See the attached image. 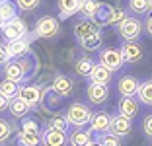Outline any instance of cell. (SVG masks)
I'll use <instances>...</instances> for the list:
<instances>
[{
	"mask_svg": "<svg viewBox=\"0 0 152 146\" xmlns=\"http://www.w3.org/2000/svg\"><path fill=\"white\" fill-rule=\"evenodd\" d=\"M10 61V55H8V45L0 41V66H4L6 62Z\"/></svg>",
	"mask_w": 152,
	"mask_h": 146,
	"instance_id": "cell-37",
	"label": "cell"
},
{
	"mask_svg": "<svg viewBox=\"0 0 152 146\" xmlns=\"http://www.w3.org/2000/svg\"><path fill=\"white\" fill-rule=\"evenodd\" d=\"M18 96L22 97L23 101L29 103V107L33 109V107H37L41 103V99L45 96V90L39 88V86H33V84H26V86H20Z\"/></svg>",
	"mask_w": 152,
	"mask_h": 146,
	"instance_id": "cell-6",
	"label": "cell"
},
{
	"mask_svg": "<svg viewBox=\"0 0 152 146\" xmlns=\"http://www.w3.org/2000/svg\"><path fill=\"white\" fill-rule=\"evenodd\" d=\"M102 41H103L102 33L96 31V33H92V35L80 39V45H82V49H86V51H98V49L102 47Z\"/></svg>",
	"mask_w": 152,
	"mask_h": 146,
	"instance_id": "cell-26",
	"label": "cell"
},
{
	"mask_svg": "<svg viewBox=\"0 0 152 146\" xmlns=\"http://www.w3.org/2000/svg\"><path fill=\"white\" fill-rule=\"evenodd\" d=\"M18 10L20 8L16 2H12V0H0V16H2L4 22L18 18Z\"/></svg>",
	"mask_w": 152,
	"mask_h": 146,
	"instance_id": "cell-23",
	"label": "cell"
},
{
	"mask_svg": "<svg viewBox=\"0 0 152 146\" xmlns=\"http://www.w3.org/2000/svg\"><path fill=\"white\" fill-rule=\"evenodd\" d=\"M150 146H152V144H150Z\"/></svg>",
	"mask_w": 152,
	"mask_h": 146,
	"instance_id": "cell-44",
	"label": "cell"
},
{
	"mask_svg": "<svg viewBox=\"0 0 152 146\" xmlns=\"http://www.w3.org/2000/svg\"><path fill=\"white\" fill-rule=\"evenodd\" d=\"M127 18V12L123 8H113V14H111V20H109V26H119L123 20Z\"/></svg>",
	"mask_w": 152,
	"mask_h": 146,
	"instance_id": "cell-34",
	"label": "cell"
},
{
	"mask_svg": "<svg viewBox=\"0 0 152 146\" xmlns=\"http://www.w3.org/2000/svg\"><path fill=\"white\" fill-rule=\"evenodd\" d=\"M0 31H2V37H4L6 41H14V39L26 37L27 26H26V22H23L22 18H14V20H8V22L2 23Z\"/></svg>",
	"mask_w": 152,
	"mask_h": 146,
	"instance_id": "cell-4",
	"label": "cell"
},
{
	"mask_svg": "<svg viewBox=\"0 0 152 146\" xmlns=\"http://www.w3.org/2000/svg\"><path fill=\"white\" fill-rule=\"evenodd\" d=\"M2 23H4V20H2V16H0V27H2Z\"/></svg>",
	"mask_w": 152,
	"mask_h": 146,
	"instance_id": "cell-41",
	"label": "cell"
},
{
	"mask_svg": "<svg viewBox=\"0 0 152 146\" xmlns=\"http://www.w3.org/2000/svg\"><path fill=\"white\" fill-rule=\"evenodd\" d=\"M8 111L12 113V117H16V119H23V117H27V113L31 111V107H29V103H27V101H23L20 96H16V97L10 99Z\"/></svg>",
	"mask_w": 152,
	"mask_h": 146,
	"instance_id": "cell-18",
	"label": "cell"
},
{
	"mask_svg": "<svg viewBox=\"0 0 152 146\" xmlns=\"http://www.w3.org/2000/svg\"><path fill=\"white\" fill-rule=\"evenodd\" d=\"M86 96H88V99L94 103V105H102V103L107 101V97H109V86L90 82L88 90H86Z\"/></svg>",
	"mask_w": 152,
	"mask_h": 146,
	"instance_id": "cell-9",
	"label": "cell"
},
{
	"mask_svg": "<svg viewBox=\"0 0 152 146\" xmlns=\"http://www.w3.org/2000/svg\"><path fill=\"white\" fill-rule=\"evenodd\" d=\"M96 31H99V26L92 18H82L74 23V35L78 37V39H84V37L92 35Z\"/></svg>",
	"mask_w": 152,
	"mask_h": 146,
	"instance_id": "cell-14",
	"label": "cell"
},
{
	"mask_svg": "<svg viewBox=\"0 0 152 146\" xmlns=\"http://www.w3.org/2000/svg\"><path fill=\"white\" fill-rule=\"evenodd\" d=\"M22 131H41V128H39V123H37L35 119H27V117H23Z\"/></svg>",
	"mask_w": 152,
	"mask_h": 146,
	"instance_id": "cell-36",
	"label": "cell"
},
{
	"mask_svg": "<svg viewBox=\"0 0 152 146\" xmlns=\"http://www.w3.org/2000/svg\"><path fill=\"white\" fill-rule=\"evenodd\" d=\"M150 12H152V0H150Z\"/></svg>",
	"mask_w": 152,
	"mask_h": 146,
	"instance_id": "cell-42",
	"label": "cell"
},
{
	"mask_svg": "<svg viewBox=\"0 0 152 146\" xmlns=\"http://www.w3.org/2000/svg\"><path fill=\"white\" fill-rule=\"evenodd\" d=\"M117 31H119V35L125 41H134V39H139L140 31H142V22L139 18H134V16H127L117 26Z\"/></svg>",
	"mask_w": 152,
	"mask_h": 146,
	"instance_id": "cell-3",
	"label": "cell"
},
{
	"mask_svg": "<svg viewBox=\"0 0 152 146\" xmlns=\"http://www.w3.org/2000/svg\"><path fill=\"white\" fill-rule=\"evenodd\" d=\"M16 4H18V8L23 10V12H33V10L41 4V0H16Z\"/></svg>",
	"mask_w": 152,
	"mask_h": 146,
	"instance_id": "cell-33",
	"label": "cell"
},
{
	"mask_svg": "<svg viewBox=\"0 0 152 146\" xmlns=\"http://www.w3.org/2000/svg\"><path fill=\"white\" fill-rule=\"evenodd\" d=\"M92 115H94V111L90 109L86 103H70L66 109V119L68 123L72 125V127H84V125H90V119H92Z\"/></svg>",
	"mask_w": 152,
	"mask_h": 146,
	"instance_id": "cell-1",
	"label": "cell"
},
{
	"mask_svg": "<svg viewBox=\"0 0 152 146\" xmlns=\"http://www.w3.org/2000/svg\"><path fill=\"white\" fill-rule=\"evenodd\" d=\"M109 131H111L113 134H117L119 138L129 137L131 131H133V119H129V117H125V115H121V113H117V115L111 117Z\"/></svg>",
	"mask_w": 152,
	"mask_h": 146,
	"instance_id": "cell-7",
	"label": "cell"
},
{
	"mask_svg": "<svg viewBox=\"0 0 152 146\" xmlns=\"http://www.w3.org/2000/svg\"><path fill=\"white\" fill-rule=\"evenodd\" d=\"M144 27H146V31L152 35V12H150V16L146 18V23H144Z\"/></svg>",
	"mask_w": 152,
	"mask_h": 146,
	"instance_id": "cell-39",
	"label": "cell"
},
{
	"mask_svg": "<svg viewBox=\"0 0 152 146\" xmlns=\"http://www.w3.org/2000/svg\"><path fill=\"white\" fill-rule=\"evenodd\" d=\"M117 109H119L121 115L129 117V119H134L139 115V101L134 99V96H121L119 103H117Z\"/></svg>",
	"mask_w": 152,
	"mask_h": 146,
	"instance_id": "cell-12",
	"label": "cell"
},
{
	"mask_svg": "<svg viewBox=\"0 0 152 146\" xmlns=\"http://www.w3.org/2000/svg\"><path fill=\"white\" fill-rule=\"evenodd\" d=\"M26 53H29V41H26L23 37L22 39L8 41V55H10V58H20Z\"/></svg>",
	"mask_w": 152,
	"mask_h": 146,
	"instance_id": "cell-20",
	"label": "cell"
},
{
	"mask_svg": "<svg viewBox=\"0 0 152 146\" xmlns=\"http://www.w3.org/2000/svg\"><path fill=\"white\" fill-rule=\"evenodd\" d=\"M142 133L146 138H152V113L142 117Z\"/></svg>",
	"mask_w": 152,
	"mask_h": 146,
	"instance_id": "cell-35",
	"label": "cell"
},
{
	"mask_svg": "<svg viewBox=\"0 0 152 146\" xmlns=\"http://www.w3.org/2000/svg\"><path fill=\"white\" fill-rule=\"evenodd\" d=\"M137 96H139V101L142 103V105L152 107V80H144L142 84L139 86Z\"/></svg>",
	"mask_w": 152,
	"mask_h": 146,
	"instance_id": "cell-25",
	"label": "cell"
},
{
	"mask_svg": "<svg viewBox=\"0 0 152 146\" xmlns=\"http://www.w3.org/2000/svg\"><path fill=\"white\" fill-rule=\"evenodd\" d=\"M94 66H96V62L90 57H80L78 61H76V64H74L76 74L82 76V78H88V76L92 74V70H94Z\"/></svg>",
	"mask_w": 152,
	"mask_h": 146,
	"instance_id": "cell-24",
	"label": "cell"
},
{
	"mask_svg": "<svg viewBox=\"0 0 152 146\" xmlns=\"http://www.w3.org/2000/svg\"><path fill=\"white\" fill-rule=\"evenodd\" d=\"M8 105H10V99L0 93V113H2V111H8Z\"/></svg>",
	"mask_w": 152,
	"mask_h": 146,
	"instance_id": "cell-38",
	"label": "cell"
},
{
	"mask_svg": "<svg viewBox=\"0 0 152 146\" xmlns=\"http://www.w3.org/2000/svg\"><path fill=\"white\" fill-rule=\"evenodd\" d=\"M51 88H53V92L57 93L58 97H66L74 92V82H72V78H68L66 74H57Z\"/></svg>",
	"mask_w": 152,
	"mask_h": 146,
	"instance_id": "cell-11",
	"label": "cell"
},
{
	"mask_svg": "<svg viewBox=\"0 0 152 146\" xmlns=\"http://www.w3.org/2000/svg\"><path fill=\"white\" fill-rule=\"evenodd\" d=\"M0 146H4V144H0Z\"/></svg>",
	"mask_w": 152,
	"mask_h": 146,
	"instance_id": "cell-43",
	"label": "cell"
},
{
	"mask_svg": "<svg viewBox=\"0 0 152 146\" xmlns=\"http://www.w3.org/2000/svg\"><path fill=\"white\" fill-rule=\"evenodd\" d=\"M92 142V133L84 131L82 127H76L70 134H68V144L70 146H88Z\"/></svg>",
	"mask_w": 152,
	"mask_h": 146,
	"instance_id": "cell-19",
	"label": "cell"
},
{
	"mask_svg": "<svg viewBox=\"0 0 152 146\" xmlns=\"http://www.w3.org/2000/svg\"><path fill=\"white\" fill-rule=\"evenodd\" d=\"M111 14H113V8H111V6H107L105 2H99V4H98V10H96L94 16H92V20H94L98 26H107L109 20H111Z\"/></svg>",
	"mask_w": 152,
	"mask_h": 146,
	"instance_id": "cell-21",
	"label": "cell"
},
{
	"mask_svg": "<svg viewBox=\"0 0 152 146\" xmlns=\"http://www.w3.org/2000/svg\"><path fill=\"white\" fill-rule=\"evenodd\" d=\"M18 90H20L18 82H12V80H8V78H4L2 82H0V93L6 96L8 99H12V97L18 96Z\"/></svg>",
	"mask_w": 152,
	"mask_h": 146,
	"instance_id": "cell-27",
	"label": "cell"
},
{
	"mask_svg": "<svg viewBox=\"0 0 152 146\" xmlns=\"http://www.w3.org/2000/svg\"><path fill=\"white\" fill-rule=\"evenodd\" d=\"M98 0H82V6H80V14L84 18H92L94 12L98 10Z\"/></svg>",
	"mask_w": 152,
	"mask_h": 146,
	"instance_id": "cell-30",
	"label": "cell"
},
{
	"mask_svg": "<svg viewBox=\"0 0 152 146\" xmlns=\"http://www.w3.org/2000/svg\"><path fill=\"white\" fill-rule=\"evenodd\" d=\"M121 53H123L125 62H139V61H142V57H144L142 45H140L137 39L134 41H125L123 47H121Z\"/></svg>",
	"mask_w": 152,
	"mask_h": 146,
	"instance_id": "cell-10",
	"label": "cell"
},
{
	"mask_svg": "<svg viewBox=\"0 0 152 146\" xmlns=\"http://www.w3.org/2000/svg\"><path fill=\"white\" fill-rule=\"evenodd\" d=\"M18 146H43V131H20Z\"/></svg>",
	"mask_w": 152,
	"mask_h": 146,
	"instance_id": "cell-15",
	"label": "cell"
},
{
	"mask_svg": "<svg viewBox=\"0 0 152 146\" xmlns=\"http://www.w3.org/2000/svg\"><path fill=\"white\" fill-rule=\"evenodd\" d=\"M35 37L39 39H51L61 31V26H58V20L53 18V16H43V18L37 20L35 23Z\"/></svg>",
	"mask_w": 152,
	"mask_h": 146,
	"instance_id": "cell-2",
	"label": "cell"
},
{
	"mask_svg": "<svg viewBox=\"0 0 152 146\" xmlns=\"http://www.w3.org/2000/svg\"><path fill=\"white\" fill-rule=\"evenodd\" d=\"M68 137L63 131H55V128H45L43 131V146H66Z\"/></svg>",
	"mask_w": 152,
	"mask_h": 146,
	"instance_id": "cell-13",
	"label": "cell"
},
{
	"mask_svg": "<svg viewBox=\"0 0 152 146\" xmlns=\"http://www.w3.org/2000/svg\"><path fill=\"white\" fill-rule=\"evenodd\" d=\"M12 134H14V127L10 125V121H6V119L0 117V144H4Z\"/></svg>",
	"mask_w": 152,
	"mask_h": 146,
	"instance_id": "cell-31",
	"label": "cell"
},
{
	"mask_svg": "<svg viewBox=\"0 0 152 146\" xmlns=\"http://www.w3.org/2000/svg\"><path fill=\"white\" fill-rule=\"evenodd\" d=\"M92 82H96V84H103V86H109V82H111L113 78V70L107 66H103L102 62L99 64H96L94 70H92V74L88 76Z\"/></svg>",
	"mask_w": 152,
	"mask_h": 146,
	"instance_id": "cell-17",
	"label": "cell"
},
{
	"mask_svg": "<svg viewBox=\"0 0 152 146\" xmlns=\"http://www.w3.org/2000/svg\"><path fill=\"white\" fill-rule=\"evenodd\" d=\"M99 142H102V146H121V138L117 134H113L111 131L99 134Z\"/></svg>",
	"mask_w": 152,
	"mask_h": 146,
	"instance_id": "cell-32",
	"label": "cell"
},
{
	"mask_svg": "<svg viewBox=\"0 0 152 146\" xmlns=\"http://www.w3.org/2000/svg\"><path fill=\"white\" fill-rule=\"evenodd\" d=\"M82 0H58V12H61V18H68V16H74L76 12H80Z\"/></svg>",
	"mask_w": 152,
	"mask_h": 146,
	"instance_id": "cell-22",
	"label": "cell"
},
{
	"mask_svg": "<svg viewBox=\"0 0 152 146\" xmlns=\"http://www.w3.org/2000/svg\"><path fill=\"white\" fill-rule=\"evenodd\" d=\"M139 78H134V76H121L119 82H117V90L121 92V96H137L139 92Z\"/></svg>",
	"mask_w": 152,
	"mask_h": 146,
	"instance_id": "cell-16",
	"label": "cell"
},
{
	"mask_svg": "<svg viewBox=\"0 0 152 146\" xmlns=\"http://www.w3.org/2000/svg\"><path fill=\"white\" fill-rule=\"evenodd\" d=\"M99 62H102L103 66L111 68L113 72L123 68L125 64V58H123V53H121V49H113V47H105L99 51Z\"/></svg>",
	"mask_w": 152,
	"mask_h": 146,
	"instance_id": "cell-5",
	"label": "cell"
},
{
	"mask_svg": "<svg viewBox=\"0 0 152 146\" xmlns=\"http://www.w3.org/2000/svg\"><path fill=\"white\" fill-rule=\"evenodd\" d=\"M47 127L55 128V131H63V133H66L68 127H70V123H68V119L64 115H57V117H53V119L47 123Z\"/></svg>",
	"mask_w": 152,
	"mask_h": 146,
	"instance_id": "cell-29",
	"label": "cell"
},
{
	"mask_svg": "<svg viewBox=\"0 0 152 146\" xmlns=\"http://www.w3.org/2000/svg\"><path fill=\"white\" fill-rule=\"evenodd\" d=\"M111 117L107 111H96L92 119H90V133L96 134H103L109 131V125H111Z\"/></svg>",
	"mask_w": 152,
	"mask_h": 146,
	"instance_id": "cell-8",
	"label": "cell"
},
{
	"mask_svg": "<svg viewBox=\"0 0 152 146\" xmlns=\"http://www.w3.org/2000/svg\"><path fill=\"white\" fill-rule=\"evenodd\" d=\"M88 146H102V142H99V140H98V142H94V140H92V142H90Z\"/></svg>",
	"mask_w": 152,
	"mask_h": 146,
	"instance_id": "cell-40",
	"label": "cell"
},
{
	"mask_svg": "<svg viewBox=\"0 0 152 146\" xmlns=\"http://www.w3.org/2000/svg\"><path fill=\"white\" fill-rule=\"evenodd\" d=\"M129 10L137 16L150 12V0H129Z\"/></svg>",
	"mask_w": 152,
	"mask_h": 146,
	"instance_id": "cell-28",
	"label": "cell"
}]
</instances>
